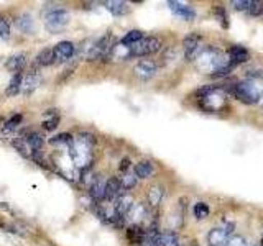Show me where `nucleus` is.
Returning <instances> with one entry per match:
<instances>
[{
	"instance_id": "nucleus-17",
	"label": "nucleus",
	"mask_w": 263,
	"mask_h": 246,
	"mask_svg": "<svg viewBox=\"0 0 263 246\" xmlns=\"http://www.w3.org/2000/svg\"><path fill=\"white\" fill-rule=\"evenodd\" d=\"M227 238L229 233L226 232V228H212L208 233V241L209 246H226L227 244Z\"/></svg>"
},
{
	"instance_id": "nucleus-8",
	"label": "nucleus",
	"mask_w": 263,
	"mask_h": 246,
	"mask_svg": "<svg viewBox=\"0 0 263 246\" xmlns=\"http://www.w3.org/2000/svg\"><path fill=\"white\" fill-rule=\"evenodd\" d=\"M123 192L125 191H123L122 186H120V179L112 176L110 179L105 180V195H104L105 202H115L123 195Z\"/></svg>"
},
{
	"instance_id": "nucleus-26",
	"label": "nucleus",
	"mask_w": 263,
	"mask_h": 246,
	"mask_svg": "<svg viewBox=\"0 0 263 246\" xmlns=\"http://www.w3.org/2000/svg\"><path fill=\"white\" fill-rule=\"evenodd\" d=\"M143 38H145V36H143V31H140V30H132V31H128L127 35L120 39V45H123V46H132V45L138 43V41H140V39H143Z\"/></svg>"
},
{
	"instance_id": "nucleus-22",
	"label": "nucleus",
	"mask_w": 263,
	"mask_h": 246,
	"mask_svg": "<svg viewBox=\"0 0 263 246\" xmlns=\"http://www.w3.org/2000/svg\"><path fill=\"white\" fill-rule=\"evenodd\" d=\"M163 195H164V191H163L161 186H152L150 191H148V195H146L150 207H153V209L158 207V205L161 203V200H163Z\"/></svg>"
},
{
	"instance_id": "nucleus-11",
	"label": "nucleus",
	"mask_w": 263,
	"mask_h": 246,
	"mask_svg": "<svg viewBox=\"0 0 263 246\" xmlns=\"http://www.w3.org/2000/svg\"><path fill=\"white\" fill-rule=\"evenodd\" d=\"M168 7H170V10L178 15L179 18H183V20H187V22H191L196 18V12H194V8L193 7H189L183 2H175V0H171V2H168Z\"/></svg>"
},
{
	"instance_id": "nucleus-25",
	"label": "nucleus",
	"mask_w": 263,
	"mask_h": 246,
	"mask_svg": "<svg viewBox=\"0 0 263 246\" xmlns=\"http://www.w3.org/2000/svg\"><path fill=\"white\" fill-rule=\"evenodd\" d=\"M160 246H179L178 235L171 230L160 232Z\"/></svg>"
},
{
	"instance_id": "nucleus-1",
	"label": "nucleus",
	"mask_w": 263,
	"mask_h": 246,
	"mask_svg": "<svg viewBox=\"0 0 263 246\" xmlns=\"http://www.w3.org/2000/svg\"><path fill=\"white\" fill-rule=\"evenodd\" d=\"M94 145L96 139L89 133H81L76 138H72V141L69 145V151H71V159L78 169H86L90 166Z\"/></svg>"
},
{
	"instance_id": "nucleus-34",
	"label": "nucleus",
	"mask_w": 263,
	"mask_h": 246,
	"mask_svg": "<svg viewBox=\"0 0 263 246\" xmlns=\"http://www.w3.org/2000/svg\"><path fill=\"white\" fill-rule=\"evenodd\" d=\"M216 16L224 27H229V16H227V12L224 10V7H216Z\"/></svg>"
},
{
	"instance_id": "nucleus-35",
	"label": "nucleus",
	"mask_w": 263,
	"mask_h": 246,
	"mask_svg": "<svg viewBox=\"0 0 263 246\" xmlns=\"http://www.w3.org/2000/svg\"><path fill=\"white\" fill-rule=\"evenodd\" d=\"M10 36V25L5 18L0 16V38H8Z\"/></svg>"
},
{
	"instance_id": "nucleus-29",
	"label": "nucleus",
	"mask_w": 263,
	"mask_h": 246,
	"mask_svg": "<svg viewBox=\"0 0 263 246\" xmlns=\"http://www.w3.org/2000/svg\"><path fill=\"white\" fill-rule=\"evenodd\" d=\"M22 121H23V115H22V113H15V115H12V117L5 121L4 131H13V130H16V128H18V127L22 125Z\"/></svg>"
},
{
	"instance_id": "nucleus-20",
	"label": "nucleus",
	"mask_w": 263,
	"mask_h": 246,
	"mask_svg": "<svg viewBox=\"0 0 263 246\" xmlns=\"http://www.w3.org/2000/svg\"><path fill=\"white\" fill-rule=\"evenodd\" d=\"M104 7L115 16L125 15L130 12V5L127 2H122V0H107V2H104Z\"/></svg>"
},
{
	"instance_id": "nucleus-41",
	"label": "nucleus",
	"mask_w": 263,
	"mask_h": 246,
	"mask_svg": "<svg viewBox=\"0 0 263 246\" xmlns=\"http://www.w3.org/2000/svg\"><path fill=\"white\" fill-rule=\"evenodd\" d=\"M247 246H255V244H250V243H247Z\"/></svg>"
},
{
	"instance_id": "nucleus-15",
	"label": "nucleus",
	"mask_w": 263,
	"mask_h": 246,
	"mask_svg": "<svg viewBox=\"0 0 263 246\" xmlns=\"http://www.w3.org/2000/svg\"><path fill=\"white\" fill-rule=\"evenodd\" d=\"M89 195L92 197L96 202H104V195H105V179L102 176H97L94 179V182L89 187Z\"/></svg>"
},
{
	"instance_id": "nucleus-4",
	"label": "nucleus",
	"mask_w": 263,
	"mask_h": 246,
	"mask_svg": "<svg viewBox=\"0 0 263 246\" xmlns=\"http://www.w3.org/2000/svg\"><path fill=\"white\" fill-rule=\"evenodd\" d=\"M230 92L234 94L235 98H238L240 102L243 104H257L260 102V92L261 90L253 84L252 80H242V82H237L230 89Z\"/></svg>"
},
{
	"instance_id": "nucleus-7",
	"label": "nucleus",
	"mask_w": 263,
	"mask_h": 246,
	"mask_svg": "<svg viewBox=\"0 0 263 246\" xmlns=\"http://www.w3.org/2000/svg\"><path fill=\"white\" fill-rule=\"evenodd\" d=\"M202 36L197 33H189L183 39V49H184V57L187 61H196V57L202 53Z\"/></svg>"
},
{
	"instance_id": "nucleus-14",
	"label": "nucleus",
	"mask_w": 263,
	"mask_h": 246,
	"mask_svg": "<svg viewBox=\"0 0 263 246\" xmlns=\"http://www.w3.org/2000/svg\"><path fill=\"white\" fill-rule=\"evenodd\" d=\"M127 233V240L132 243V244H143V240H145V235H146V230L143 225H130L127 227L125 230Z\"/></svg>"
},
{
	"instance_id": "nucleus-6",
	"label": "nucleus",
	"mask_w": 263,
	"mask_h": 246,
	"mask_svg": "<svg viewBox=\"0 0 263 246\" xmlns=\"http://www.w3.org/2000/svg\"><path fill=\"white\" fill-rule=\"evenodd\" d=\"M69 23V13L66 8H53L45 15V25L49 31L58 33Z\"/></svg>"
},
{
	"instance_id": "nucleus-28",
	"label": "nucleus",
	"mask_w": 263,
	"mask_h": 246,
	"mask_svg": "<svg viewBox=\"0 0 263 246\" xmlns=\"http://www.w3.org/2000/svg\"><path fill=\"white\" fill-rule=\"evenodd\" d=\"M16 27H18V30H22L23 33H30L31 28H33V20H31V16H30L28 13L20 15L18 18H16Z\"/></svg>"
},
{
	"instance_id": "nucleus-38",
	"label": "nucleus",
	"mask_w": 263,
	"mask_h": 246,
	"mask_svg": "<svg viewBox=\"0 0 263 246\" xmlns=\"http://www.w3.org/2000/svg\"><path fill=\"white\" fill-rule=\"evenodd\" d=\"M119 171L122 172V174H125V172H128V171H130V159H128V158H123V159L120 161Z\"/></svg>"
},
{
	"instance_id": "nucleus-27",
	"label": "nucleus",
	"mask_w": 263,
	"mask_h": 246,
	"mask_svg": "<svg viewBox=\"0 0 263 246\" xmlns=\"http://www.w3.org/2000/svg\"><path fill=\"white\" fill-rule=\"evenodd\" d=\"M137 176L134 174V172H125L122 177H120V186H122V189L123 191H130V189H134L135 186H137Z\"/></svg>"
},
{
	"instance_id": "nucleus-30",
	"label": "nucleus",
	"mask_w": 263,
	"mask_h": 246,
	"mask_svg": "<svg viewBox=\"0 0 263 246\" xmlns=\"http://www.w3.org/2000/svg\"><path fill=\"white\" fill-rule=\"evenodd\" d=\"M209 205L205 203V202H197L194 205V217L197 220H204V218H208L209 217Z\"/></svg>"
},
{
	"instance_id": "nucleus-42",
	"label": "nucleus",
	"mask_w": 263,
	"mask_h": 246,
	"mask_svg": "<svg viewBox=\"0 0 263 246\" xmlns=\"http://www.w3.org/2000/svg\"><path fill=\"white\" fill-rule=\"evenodd\" d=\"M140 246H145V244H140Z\"/></svg>"
},
{
	"instance_id": "nucleus-16",
	"label": "nucleus",
	"mask_w": 263,
	"mask_h": 246,
	"mask_svg": "<svg viewBox=\"0 0 263 246\" xmlns=\"http://www.w3.org/2000/svg\"><path fill=\"white\" fill-rule=\"evenodd\" d=\"M5 66H7V69L10 71V72H13V74H22L23 68L27 66V56H25L23 53L13 54V56H10L7 59Z\"/></svg>"
},
{
	"instance_id": "nucleus-12",
	"label": "nucleus",
	"mask_w": 263,
	"mask_h": 246,
	"mask_svg": "<svg viewBox=\"0 0 263 246\" xmlns=\"http://www.w3.org/2000/svg\"><path fill=\"white\" fill-rule=\"evenodd\" d=\"M134 72H135L137 77L143 79V80H148V79L155 77V74H156V64L153 61H140L135 66V68H134Z\"/></svg>"
},
{
	"instance_id": "nucleus-23",
	"label": "nucleus",
	"mask_w": 263,
	"mask_h": 246,
	"mask_svg": "<svg viewBox=\"0 0 263 246\" xmlns=\"http://www.w3.org/2000/svg\"><path fill=\"white\" fill-rule=\"evenodd\" d=\"M54 63V56H53V49L51 48H45L36 54L35 57V64L40 68H46V66H51Z\"/></svg>"
},
{
	"instance_id": "nucleus-36",
	"label": "nucleus",
	"mask_w": 263,
	"mask_h": 246,
	"mask_svg": "<svg viewBox=\"0 0 263 246\" xmlns=\"http://www.w3.org/2000/svg\"><path fill=\"white\" fill-rule=\"evenodd\" d=\"M226 246H247V243L242 236H234V238H230V240H227Z\"/></svg>"
},
{
	"instance_id": "nucleus-31",
	"label": "nucleus",
	"mask_w": 263,
	"mask_h": 246,
	"mask_svg": "<svg viewBox=\"0 0 263 246\" xmlns=\"http://www.w3.org/2000/svg\"><path fill=\"white\" fill-rule=\"evenodd\" d=\"M247 13H250L253 16H260L263 15V2H257V0H250L249 8H247Z\"/></svg>"
},
{
	"instance_id": "nucleus-24",
	"label": "nucleus",
	"mask_w": 263,
	"mask_h": 246,
	"mask_svg": "<svg viewBox=\"0 0 263 246\" xmlns=\"http://www.w3.org/2000/svg\"><path fill=\"white\" fill-rule=\"evenodd\" d=\"M22 90V74H13V77L8 82V86L5 89V94L8 97H15Z\"/></svg>"
},
{
	"instance_id": "nucleus-3",
	"label": "nucleus",
	"mask_w": 263,
	"mask_h": 246,
	"mask_svg": "<svg viewBox=\"0 0 263 246\" xmlns=\"http://www.w3.org/2000/svg\"><path fill=\"white\" fill-rule=\"evenodd\" d=\"M117 46L115 43V36L112 33H105L102 38H99L94 46H90L89 53H87V59L89 61H101V59H107V57L112 56L114 48Z\"/></svg>"
},
{
	"instance_id": "nucleus-39",
	"label": "nucleus",
	"mask_w": 263,
	"mask_h": 246,
	"mask_svg": "<svg viewBox=\"0 0 263 246\" xmlns=\"http://www.w3.org/2000/svg\"><path fill=\"white\" fill-rule=\"evenodd\" d=\"M260 102L263 104V90H261V92H260Z\"/></svg>"
},
{
	"instance_id": "nucleus-40",
	"label": "nucleus",
	"mask_w": 263,
	"mask_h": 246,
	"mask_svg": "<svg viewBox=\"0 0 263 246\" xmlns=\"http://www.w3.org/2000/svg\"><path fill=\"white\" fill-rule=\"evenodd\" d=\"M260 246H263V233H261V240H260Z\"/></svg>"
},
{
	"instance_id": "nucleus-5",
	"label": "nucleus",
	"mask_w": 263,
	"mask_h": 246,
	"mask_svg": "<svg viewBox=\"0 0 263 246\" xmlns=\"http://www.w3.org/2000/svg\"><path fill=\"white\" fill-rule=\"evenodd\" d=\"M161 49V39L155 36H148L140 39L138 43L128 46V54L130 57H143L148 54H155Z\"/></svg>"
},
{
	"instance_id": "nucleus-19",
	"label": "nucleus",
	"mask_w": 263,
	"mask_h": 246,
	"mask_svg": "<svg viewBox=\"0 0 263 246\" xmlns=\"http://www.w3.org/2000/svg\"><path fill=\"white\" fill-rule=\"evenodd\" d=\"M153 172H155V166H153V162L148 159L137 162L134 168V174L137 176V179H148L153 176Z\"/></svg>"
},
{
	"instance_id": "nucleus-37",
	"label": "nucleus",
	"mask_w": 263,
	"mask_h": 246,
	"mask_svg": "<svg viewBox=\"0 0 263 246\" xmlns=\"http://www.w3.org/2000/svg\"><path fill=\"white\" fill-rule=\"evenodd\" d=\"M232 5L238 12H247V8H249V0H237V2H232Z\"/></svg>"
},
{
	"instance_id": "nucleus-9",
	"label": "nucleus",
	"mask_w": 263,
	"mask_h": 246,
	"mask_svg": "<svg viewBox=\"0 0 263 246\" xmlns=\"http://www.w3.org/2000/svg\"><path fill=\"white\" fill-rule=\"evenodd\" d=\"M74 54V45L71 41H61L53 48V56H54V63H66L71 59Z\"/></svg>"
},
{
	"instance_id": "nucleus-33",
	"label": "nucleus",
	"mask_w": 263,
	"mask_h": 246,
	"mask_svg": "<svg viewBox=\"0 0 263 246\" xmlns=\"http://www.w3.org/2000/svg\"><path fill=\"white\" fill-rule=\"evenodd\" d=\"M247 77L261 79L263 77V66H250V68L247 69Z\"/></svg>"
},
{
	"instance_id": "nucleus-21",
	"label": "nucleus",
	"mask_w": 263,
	"mask_h": 246,
	"mask_svg": "<svg viewBox=\"0 0 263 246\" xmlns=\"http://www.w3.org/2000/svg\"><path fill=\"white\" fill-rule=\"evenodd\" d=\"M60 121H61V115L58 113L56 110H46L45 112V120H43V128L46 131H53L58 128V125H60Z\"/></svg>"
},
{
	"instance_id": "nucleus-2",
	"label": "nucleus",
	"mask_w": 263,
	"mask_h": 246,
	"mask_svg": "<svg viewBox=\"0 0 263 246\" xmlns=\"http://www.w3.org/2000/svg\"><path fill=\"white\" fill-rule=\"evenodd\" d=\"M229 61V57L217 48H204L202 53L196 57V66L197 69L205 72V74H214L217 69H220L222 66H226Z\"/></svg>"
},
{
	"instance_id": "nucleus-18",
	"label": "nucleus",
	"mask_w": 263,
	"mask_h": 246,
	"mask_svg": "<svg viewBox=\"0 0 263 246\" xmlns=\"http://www.w3.org/2000/svg\"><path fill=\"white\" fill-rule=\"evenodd\" d=\"M135 205V200H134V197L132 195H127V194H123L120 199H117L115 200V210H117V213L120 217H123L125 218L127 215H128V212L132 210V207Z\"/></svg>"
},
{
	"instance_id": "nucleus-10",
	"label": "nucleus",
	"mask_w": 263,
	"mask_h": 246,
	"mask_svg": "<svg viewBox=\"0 0 263 246\" xmlns=\"http://www.w3.org/2000/svg\"><path fill=\"white\" fill-rule=\"evenodd\" d=\"M40 84H41V76H40V72H36V71H30L28 74H25V76L22 77V92H23L25 95H30V94L35 92Z\"/></svg>"
},
{
	"instance_id": "nucleus-32",
	"label": "nucleus",
	"mask_w": 263,
	"mask_h": 246,
	"mask_svg": "<svg viewBox=\"0 0 263 246\" xmlns=\"http://www.w3.org/2000/svg\"><path fill=\"white\" fill-rule=\"evenodd\" d=\"M72 138L74 136L71 133H61V135L53 136L51 139H49V143H51V145H71Z\"/></svg>"
},
{
	"instance_id": "nucleus-13",
	"label": "nucleus",
	"mask_w": 263,
	"mask_h": 246,
	"mask_svg": "<svg viewBox=\"0 0 263 246\" xmlns=\"http://www.w3.org/2000/svg\"><path fill=\"white\" fill-rule=\"evenodd\" d=\"M227 57H229V61L235 66V64H242V63L249 61L250 59V53L247 51V48H243L240 45H234L232 48L229 49Z\"/></svg>"
}]
</instances>
